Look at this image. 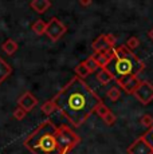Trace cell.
<instances>
[{
	"instance_id": "obj_24",
	"label": "cell",
	"mask_w": 153,
	"mask_h": 154,
	"mask_svg": "<svg viewBox=\"0 0 153 154\" xmlns=\"http://www.w3.org/2000/svg\"><path fill=\"white\" fill-rule=\"evenodd\" d=\"M12 115H14V118H15L16 121H22V119H24L26 118V115H27V112H26L23 109H20L19 106L14 110V112H12Z\"/></svg>"
},
{
	"instance_id": "obj_17",
	"label": "cell",
	"mask_w": 153,
	"mask_h": 154,
	"mask_svg": "<svg viewBox=\"0 0 153 154\" xmlns=\"http://www.w3.org/2000/svg\"><path fill=\"white\" fill-rule=\"evenodd\" d=\"M74 72H75V76L83 79V81H85V78H87V76L92 74V72H90V70L87 69V66H86V63H85V62H81V63L75 67Z\"/></svg>"
},
{
	"instance_id": "obj_16",
	"label": "cell",
	"mask_w": 153,
	"mask_h": 154,
	"mask_svg": "<svg viewBox=\"0 0 153 154\" xmlns=\"http://www.w3.org/2000/svg\"><path fill=\"white\" fill-rule=\"evenodd\" d=\"M32 31L38 35V36H42V35H46V28H47V22L42 19H36L31 26Z\"/></svg>"
},
{
	"instance_id": "obj_26",
	"label": "cell",
	"mask_w": 153,
	"mask_h": 154,
	"mask_svg": "<svg viewBox=\"0 0 153 154\" xmlns=\"http://www.w3.org/2000/svg\"><path fill=\"white\" fill-rule=\"evenodd\" d=\"M142 137H144V140H145L149 145H151V147L153 149V126L151 127V129H148V131H146L145 134L142 135Z\"/></svg>"
},
{
	"instance_id": "obj_6",
	"label": "cell",
	"mask_w": 153,
	"mask_h": 154,
	"mask_svg": "<svg viewBox=\"0 0 153 154\" xmlns=\"http://www.w3.org/2000/svg\"><path fill=\"white\" fill-rule=\"evenodd\" d=\"M133 97H136V99L142 105H149L153 100V85L149 81H141L133 93Z\"/></svg>"
},
{
	"instance_id": "obj_10",
	"label": "cell",
	"mask_w": 153,
	"mask_h": 154,
	"mask_svg": "<svg viewBox=\"0 0 153 154\" xmlns=\"http://www.w3.org/2000/svg\"><path fill=\"white\" fill-rule=\"evenodd\" d=\"M92 56L94 60L97 62L99 69H106L109 66V63H110L114 58V48H109V50H105V51H101V52H94Z\"/></svg>"
},
{
	"instance_id": "obj_20",
	"label": "cell",
	"mask_w": 153,
	"mask_h": 154,
	"mask_svg": "<svg viewBox=\"0 0 153 154\" xmlns=\"http://www.w3.org/2000/svg\"><path fill=\"white\" fill-rule=\"evenodd\" d=\"M110 111H111L110 109H109V107H108L106 105H105L104 102H101L98 106H97V109H95V111H94V112H95V114L98 115V117L101 118V119H104V118L106 117V115H108Z\"/></svg>"
},
{
	"instance_id": "obj_3",
	"label": "cell",
	"mask_w": 153,
	"mask_h": 154,
	"mask_svg": "<svg viewBox=\"0 0 153 154\" xmlns=\"http://www.w3.org/2000/svg\"><path fill=\"white\" fill-rule=\"evenodd\" d=\"M106 69L111 72L116 81L125 76H138V74L145 69V63L123 44L114 48V58Z\"/></svg>"
},
{
	"instance_id": "obj_1",
	"label": "cell",
	"mask_w": 153,
	"mask_h": 154,
	"mask_svg": "<svg viewBox=\"0 0 153 154\" xmlns=\"http://www.w3.org/2000/svg\"><path fill=\"white\" fill-rule=\"evenodd\" d=\"M57 110L74 127L82 126L104 100L83 79L74 76L51 98Z\"/></svg>"
},
{
	"instance_id": "obj_13",
	"label": "cell",
	"mask_w": 153,
	"mask_h": 154,
	"mask_svg": "<svg viewBox=\"0 0 153 154\" xmlns=\"http://www.w3.org/2000/svg\"><path fill=\"white\" fill-rule=\"evenodd\" d=\"M92 48L94 50V52H101V51H105V50L110 48L108 42H106V35L105 34L99 35V36L92 43Z\"/></svg>"
},
{
	"instance_id": "obj_9",
	"label": "cell",
	"mask_w": 153,
	"mask_h": 154,
	"mask_svg": "<svg viewBox=\"0 0 153 154\" xmlns=\"http://www.w3.org/2000/svg\"><path fill=\"white\" fill-rule=\"evenodd\" d=\"M140 82L141 81L138 79V76H134V75L125 76V78H121V79H116L117 86H120L126 94H133L136 91V88L138 87V85H140Z\"/></svg>"
},
{
	"instance_id": "obj_23",
	"label": "cell",
	"mask_w": 153,
	"mask_h": 154,
	"mask_svg": "<svg viewBox=\"0 0 153 154\" xmlns=\"http://www.w3.org/2000/svg\"><path fill=\"white\" fill-rule=\"evenodd\" d=\"M125 46L128 47L130 51H134V50L140 46V40H138L137 36H132V38H129V39H128V42H126Z\"/></svg>"
},
{
	"instance_id": "obj_2",
	"label": "cell",
	"mask_w": 153,
	"mask_h": 154,
	"mask_svg": "<svg viewBox=\"0 0 153 154\" xmlns=\"http://www.w3.org/2000/svg\"><path fill=\"white\" fill-rule=\"evenodd\" d=\"M31 154H62L58 142V126L51 119H46L27 135L23 142Z\"/></svg>"
},
{
	"instance_id": "obj_25",
	"label": "cell",
	"mask_w": 153,
	"mask_h": 154,
	"mask_svg": "<svg viewBox=\"0 0 153 154\" xmlns=\"http://www.w3.org/2000/svg\"><path fill=\"white\" fill-rule=\"evenodd\" d=\"M102 121H104V122L106 123L108 126H113L114 123L117 122V117H116V114H114L113 111H110V112H109V114H108Z\"/></svg>"
},
{
	"instance_id": "obj_19",
	"label": "cell",
	"mask_w": 153,
	"mask_h": 154,
	"mask_svg": "<svg viewBox=\"0 0 153 154\" xmlns=\"http://www.w3.org/2000/svg\"><path fill=\"white\" fill-rule=\"evenodd\" d=\"M55 110H57V106H55V103H54V100L52 99L46 100V102L42 105V107H40V111H42L45 115H47V117L51 115Z\"/></svg>"
},
{
	"instance_id": "obj_11",
	"label": "cell",
	"mask_w": 153,
	"mask_h": 154,
	"mask_svg": "<svg viewBox=\"0 0 153 154\" xmlns=\"http://www.w3.org/2000/svg\"><path fill=\"white\" fill-rule=\"evenodd\" d=\"M30 7L36 14H45L50 7H51V2L50 0H32L30 2Z\"/></svg>"
},
{
	"instance_id": "obj_14",
	"label": "cell",
	"mask_w": 153,
	"mask_h": 154,
	"mask_svg": "<svg viewBox=\"0 0 153 154\" xmlns=\"http://www.w3.org/2000/svg\"><path fill=\"white\" fill-rule=\"evenodd\" d=\"M11 74H12V67L0 56V85H2L7 78H10Z\"/></svg>"
},
{
	"instance_id": "obj_21",
	"label": "cell",
	"mask_w": 153,
	"mask_h": 154,
	"mask_svg": "<svg viewBox=\"0 0 153 154\" xmlns=\"http://www.w3.org/2000/svg\"><path fill=\"white\" fill-rule=\"evenodd\" d=\"M83 62H85V63H86L87 69L90 70V72H92V74H93V72H97V71L99 70L98 64H97V62H95V60H94V59H93V56H92V55H90L89 58H87L86 60H83Z\"/></svg>"
},
{
	"instance_id": "obj_22",
	"label": "cell",
	"mask_w": 153,
	"mask_h": 154,
	"mask_svg": "<svg viewBox=\"0 0 153 154\" xmlns=\"http://www.w3.org/2000/svg\"><path fill=\"white\" fill-rule=\"evenodd\" d=\"M140 123L144 127H148V129H151V127L153 126V117H152L151 114H144L142 117L140 118Z\"/></svg>"
},
{
	"instance_id": "obj_27",
	"label": "cell",
	"mask_w": 153,
	"mask_h": 154,
	"mask_svg": "<svg viewBox=\"0 0 153 154\" xmlns=\"http://www.w3.org/2000/svg\"><path fill=\"white\" fill-rule=\"evenodd\" d=\"M79 4L82 7H87V5H92V0H79Z\"/></svg>"
},
{
	"instance_id": "obj_4",
	"label": "cell",
	"mask_w": 153,
	"mask_h": 154,
	"mask_svg": "<svg viewBox=\"0 0 153 154\" xmlns=\"http://www.w3.org/2000/svg\"><path fill=\"white\" fill-rule=\"evenodd\" d=\"M58 142L62 154H69L81 142V137L67 125L58 126Z\"/></svg>"
},
{
	"instance_id": "obj_5",
	"label": "cell",
	"mask_w": 153,
	"mask_h": 154,
	"mask_svg": "<svg viewBox=\"0 0 153 154\" xmlns=\"http://www.w3.org/2000/svg\"><path fill=\"white\" fill-rule=\"evenodd\" d=\"M66 32H67L66 24H64L63 22H61L58 17L52 16L51 19L47 22L46 35L48 36L50 40H52V42H58Z\"/></svg>"
},
{
	"instance_id": "obj_18",
	"label": "cell",
	"mask_w": 153,
	"mask_h": 154,
	"mask_svg": "<svg viewBox=\"0 0 153 154\" xmlns=\"http://www.w3.org/2000/svg\"><path fill=\"white\" fill-rule=\"evenodd\" d=\"M106 97L111 102H117V100L121 98V90H120V87L118 86H111L106 91Z\"/></svg>"
},
{
	"instance_id": "obj_12",
	"label": "cell",
	"mask_w": 153,
	"mask_h": 154,
	"mask_svg": "<svg viewBox=\"0 0 153 154\" xmlns=\"http://www.w3.org/2000/svg\"><path fill=\"white\" fill-rule=\"evenodd\" d=\"M95 78L102 86H106V85L110 83V82L114 81V76L111 75V72L108 69H99L95 72Z\"/></svg>"
},
{
	"instance_id": "obj_15",
	"label": "cell",
	"mask_w": 153,
	"mask_h": 154,
	"mask_svg": "<svg viewBox=\"0 0 153 154\" xmlns=\"http://www.w3.org/2000/svg\"><path fill=\"white\" fill-rule=\"evenodd\" d=\"M17 48H19V44H17L16 40H14V39H7L2 44V50L7 55H14L17 51Z\"/></svg>"
},
{
	"instance_id": "obj_28",
	"label": "cell",
	"mask_w": 153,
	"mask_h": 154,
	"mask_svg": "<svg viewBox=\"0 0 153 154\" xmlns=\"http://www.w3.org/2000/svg\"><path fill=\"white\" fill-rule=\"evenodd\" d=\"M149 38H151V39L153 40V28L151 29V31H149Z\"/></svg>"
},
{
	"instance_id": "obj_8",
	"label": "cell",
	"mask_w": 153,
	"mask_h": 154,
	"mask_svg": "<svg viewBox=\"0 0 153 154\" xmlns=\"http://www.w3.org/2000/svg\"><path fill=\"white\" fill-rule=\"evenodd\" d=\"M36 105H38V98L31 91H26L17 98V106L20 109H23L26 112H30Z\"/></svg>"
},
{
	"instance_id": "obj_7",
	"label": "cell",
	"mask_w": 153,
	"mask_h": 154,
	"mask_svg": "<svg viewBox=\"0 0 153 154\" xmlns=\"http://www.w3.org/2000/svg\"><path fill=\"white\" fill-rule=\"evenodd\" d=\"M126 152H128V154H153V149L141 135L128 147Z\"/></svg>"
}]
</instances>
